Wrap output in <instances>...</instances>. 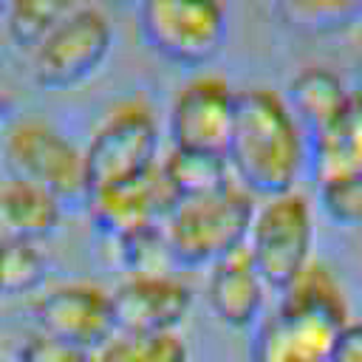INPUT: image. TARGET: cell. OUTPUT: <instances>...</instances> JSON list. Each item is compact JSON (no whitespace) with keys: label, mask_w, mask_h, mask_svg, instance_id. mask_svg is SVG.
Listing matches in <instances>:
<instances>
[{"label":"cell","mask_w":362,"mask_h":362,"mask_svg":"<svg viewBox=\"0 0 362 362\" xmlns=\"http://www.w3.org/2000/svg\"><path fill=\"white\" fill-rule=\"evenodd\" d=\"M232 178L255 198L297 189L308 170V136L272 88L238 90V110L226 144Z\"/></svg>","instance_id":"obj_1"},{"label":"cell","mask_w":362,"mask_h":362,"mask_svg":"<svg viewBox=\"0 0 362 362\" xmlns=\"http://www.w3.org/2000/svg\"><path fill=\"white\" fill-rule=\"evenodd\" d=\"M351 320V305L334 269L311 260L283 291L274 311L255 328L257 362H328L337 331Z\"/></svg>","instance_id":"obj_2"},{"label":"cell","mask_w":362,"mask_h":362,"mask_svg":"<svg viewBox=\"0 0 362 362\" xmlns=\"http://www.w3.org/2000/svg\"><path fill=\"white\" fill-rule=\"evenodd\" d=\"M255 206V195L238 181L218 192L175 204L161 223L175 269H206L240 252L246 246Z\"/></svg>","instance_id":"obj_3"},{"label":"cell","mask_w":362,"mask_h":362,"mask_svg":"<svg viewBox=\"0 0 362 362\" xmlns=\"http://www.w3.org/2000/svg\"><path fill=\"white\" fill-rule=\"evenodd\" d=\"M3 164L14 181L48 192L62 206L85 204V150L48 119H11L3 130Z\"/></svg>","instance_id":"obj_4"},{"label":"cell","mask_w":362,"mask_h":362,"mask_svg":"<svg viewBox=\"0 0 362 362\" xmlns=\"http://www.w3.org/2000/svg\"><path fill=\"white\" fill-rule=\"evenodd\" d=\"M246 255L272 291H283L314 257V209L300 189L263 198L246 235Z\"/></svg>","instance_id":"obj_5"},{"label":"cell","mask_w":362,"mask_h":362,"mask_svg":"<svg viewBox=\"0 0 362 362\" xmlns=\"http://www.w3.org/2000/svg\"><path fill=\"white\" fill-rule=\"evenodd\" d=\"M161 133L156 110L144 99L116 102L96 124L85 150L88 192L113 187L150 173L161 156ZM88 198V195H85Z\"/></svg>","instance_id":"obj_6"},{"label":"cell","mask_w":362,"mask_h":362,"mask_svg":"<svg viewBox=\"0 0 362 362\" xmlns=\"http://www.w3.org/2000/svg\"><path fill=\"white\" fill-rule=\"evenodd\" d=\"M113 48V25L96 6H79L31 54V76L40 88L65 90L90 79Z\"/></svg>","instance_id":"obj_7"},{"label":"cell","mask_w":362,"mask_h":362,"mask_svg":"<svg viewBox=\"0 0 362 362\" xmlns=\"http://www.w3.org/2000/svg\"><path fill=\"white\" fill-rule=\"evenodd\" d=\"M139 20L147 42L178 65L209 62L226 40L221 0H141Z\"/></svg>","instance_id":"obj_8"},{"label":"cell","mask_w":362,"mask_h":362,"mask_svg":"<svg viewBox=\"0 0 362 362\" xmlns=\"http://www.w3.org/2000/svg\"><path fill=\"white\" fill-rule=\"evenodd\" d=\"M28 314L34 331L96 351L119 331L113 288L99 280H65L45 286L34 294Z\"/></svg>","instance_id":"obj_9"},{"label":"cell","mask_w":362,"mask_h":362,"mask_svg":"<svg viewBox=\"0 0 362 362\" xmlns=\"http://www.w3.org/2000/svg\"><path fill=\"white\" fill-rule=\"evenodd\" d=\"M238 110V90L218 74H198L187 79L170 102L167 133L173 147L221 153L232 136Z\"/></svg>","instance_id":"obj_10"},{"label":"cell","mask_w":362,"mask_h":362,"mask_svg":"<svg viewBox=\"0 0 362 362\" xmlns=\"http://www.w3.org/2000/svg\"><path fill=\"white\" fill-rule=\"evenodd\" d=\"M192 305L195 291L175 272L130 274L113 288L119 331H181Z\"/></svg>","instance_id":"obj_11"},{"label":"cell","mask_w":362,"mask_h":362,"mask_svg":"<svg viewBox=\"0 0 362 362\" xmlns=\"http://www.w3.org/2000/svg\"><path fill=\"white\" fill-rule=\"evenodd\" d=\"M85 206L90 221L99 226V232L105 238H113L139 226L164 223V218L175 206V195L170 192L161 167L156 164L150 173L139 178L88 192Z\"/></svg>","instance_id":"obj_12"},{"label":"cell","mask_w":362,"mask_h":362,"mask_svg":"<svg viewBox=\"0 0 362 362\" xmlns=\"http://www.w3.org/2000/svg\"><path fill=\"white\" fill-rule=\"evenodd\" d=\"M269 286L249 260L246 249L206 266L204 303L215 322L229 331H255L266 317Z\"/></svg>","instance_id":"obj_13"},{"label":"cell","mask_w":362,"mask_h":362,"mask_svg":"<svg viewBox=\"0 0 362 362\" xmlns=\"http://www.w3.org/2000/svg\"><path fill=\"white\" fill-rule=\"evenodd\" d=\"M308 173L314 184L362 173V90H351L345 107L308 133Z\"/></svg>","instance_id":"obj_14"},{"label":"cell","mask_w":362,"mask_h":362,"mask_svg":"<svg viewBox=\"0 0 362 362\" xmlns=\"http://www.w3.org/2000/svg\"><path fill=\"white\" fill-rule=\"evenodd\" d=\"M65 206L48 192L23 181L0 184V240L40 243L62 223Z\"/></svg>","instance_id":"obj_15"},{"label":"cell","mask_w":362,"mask_h":362,"mask_svg":"<svg viewBox=\"0 0 362 362\" xmlns=\"http://www.w3.org/2000/svg\"><path fill=\"white\" fill-rule=\"evenodd\" d=\"M351 90L345 88L342 76L325 65H305L300 68L288 85H286V105L294 113V119L303 124L305 136L320 130L325 122H331L348 102Z\"/></svg>","instance_id":"obj_16"},{"label":"cell","mask_w":362,"mask_h":362,"mask_svg":"<svg viewBox=\"0 0 362 362\" xmlns=\"http://www.w3.org/2000/svg\"><path fill=\"white\" fill-rule=\"evenodd\" d=\"M161 175L175 195V204L201 198L209 192H218L229 184H235L226 156L221 153H201V150H181L173 147L161 161Z\"/></svg>","instance_id":"obj_17"},{"label":"cell","mask_w":362,"mask_h":362,"mask_svg":"<svg viewBox=\"0 0 362 362\" xmlns=\"http://www.w3.org/2000/svg\"><path fill=\"white\" fill-rule=\"evenodd\" d=\"M99 356L102 362H195L184 331H116Z\"/></svg>","instance_id":"obj_18"},{"label":"cell","mask_w":362,"mask_h":362,"mask_svg":"<svg viewBox=\"0 0 362 362\" xmlns=\"http://www.w3.org/2000/svg\"><path fill=\"white\" fill-rule=\"evenodd\" d=\"M82 0H11L3 11L6 31L17 48L31 54L62 20H68Z\"/></svg>","instance_id":"obj_19"},{"label":"cell","mask_w":362,"mask_h":362,"mask_svg":"<svg viewBox=\"0 0 362 362\" xmlns=\"http://www.w3.org/2000/svg\"><path fill=\"white\" fill-rule=\"evenodd\" d=\"M51 274V260L40 243L0 240V300L25 297L45 288Z\"/></svg>","instance_id":"obj_20"},{"label":"cell","mask_w":362,"mask_h":362,"mask_svg":"<svg viewBox=\"0 0 362 362\" xmlns=\"http://www.w3.org/2000/svg\"><path fill=\"white\" fill-rule=\"evenodd\" d=\"M116 255V263L124 269V277L130 274H158V272H175L167 238H164V226L153 223V226H139L122 235L107 238Z\"/></svg>","instance_id":"obj_21"},{"label":"cell","mask_w":362,"mask_h":362,"mask_svg":"<svg viewBox=\"0 0 362 362\" xmlns=\"http://www.w3.org/2000/svg\"><path fill=\"white\" fill-rule=\"evenodd\" d=\"M283 23L297 31H337L362 14V0H274Z\"/></svg>","instance_id":"obj_22"},{"label":"cell","mask_w":362,"mask_h":362,"mask_svg":"<svg viewBox=\"0 0 362 362\" xmlns=\"http://www.w3.org/2000/svg\"><path fill=\"white\" fill-rule=\"evenodd\" d=\"M320 209L339 226H362V173L337 175L317 184Z\"/></svg>","instance_id":"obj_23"},{"label":"cell","mask_w":362,"mask_h":362,"mask_svg":"<svg viewBox=\"0 0 362 362\" xmlns=\"http://www.w3.org/2000/svg\"><path fill=\"white\" fill-rule=\"evenodd\" d=\"M14 362H102L96 348L31 331L14 351Z\"/></svg>","instance_id":"obj_24"},{"label":"cell","mask_w":362,"mask_h":362,"mask_svg":"<svg viewBox=\"0 0 362 362\" xmlns=\"http://www.w3.org/2000/svg\"><path fill=\"white\" fill-rule=\"evenodd\" d=\"M328 362H362V317H351L337 331Z\"/></svg>","instance_id":"obj_25"},{"label":"cell","mask_w":362,"mask_h":362,"mask_svg":"<svg viewBox=\"0 0 362 362\" xmlns=\"http://www.w3.org/2000/svg\"><path fill=\"white\" fill-rule=\"evenodd\" d=\"M8 122H11V96L0 88V130H6Z\"/></svg>","instance_id":"obj_26"},{"label":"cell","mask_w":362,"mask_h":362,"mask_svg":"<svg viewBox=\"0 0 362 362\" xmlns=\"http://www.w3.org/2000/svg\"><path fill=\"white\" fill-rule=\"evenodd\" d=\"M85 6H96V8H102V6H113V3H124V0H82Z\"/></svg>","instance_id":"obj_27"},{"label":"cell","mask_w":362,"mask_h":362,"mask_svg":"<svg viewBox=\"0 0 362 362\" xmlns=\"http://www.w3.org/2000/svg\"><path fill=\"white\" fill-rule=\"evenodd\" d=\"M8 3H11V0H0V14H3L6 8H8Z\"/></svg>","instance_id":"obj_28"},{"label":"cell","mask_w":362,"mask_h":362,"mask_svg":"<svg viewBox=\"0 0 362 362\" xmlns=\"http://www.w3.org/2000/svg\"><path fill=\"white\" fill-rule=\"evenodd\" d=\"M0 362H8V359H6V356H3V354H0Z\"/></svg>","instance_id":"obj_29"},{"label":"cell","mask_w":362,"mask_h":362,"mask_svg":"<svg viewBox=\"0 0 362 362\" xmlns=\"http://www.w3.org/2000/svg\"><path fill=\"white\" fill-rule=\"evenodd\" d=\"M246 362H257V359H246Z\"/></svg>","instance_id":"obj_30"}]
</instances>
